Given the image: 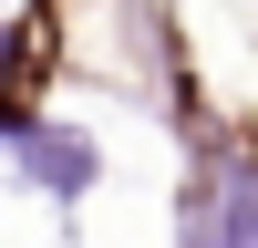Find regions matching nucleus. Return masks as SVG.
I'll list each match as a JSON object with an SVG mask.
<instances>
[{"instance_id":"f03ea898","label":"nucleus","mask_w":258,"mask_h":248,"mask_svg":"<svg viewBox=\"0 0 258 248\" xmlns=\"http://www.w3.org/2000/svg\"><path fill=\"white\" fill-rule=\"evenodd\" d=\"M11 73H21V31L0 21V83H11Z\"/></svg>"},{"instance_id":"f257e3e1","label":"nucleus","mask_w":258,"mask_h":248,"mask_svg":"<svg viewBox=\"0 0 258 248\" xmlns=\"http://www.w3.org/2000/svg\"><path fill=\"white\" fill-rule=\"evenodd\" d=\"M0 155H21L52 197H83V186H93V145H73L62 124H21V114H0Z\"/></svg>"}]
</instances>
